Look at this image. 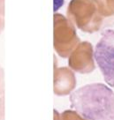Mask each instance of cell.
Listing matches in <instances>:
<instances>
[{"label": "cell", "mask_w": 114, "mask_h": 120, "mask_svg": "<svg viewBox=\"0 0 114 120\" xmlns=\"http://www.w3.org/2000/svg\"><path fill=\"white\" fill-rule=\"evenodd\" d=\"M69 67L81 74L90 73L95 69L93 46L88 41H81L70 54Z\"/></svg>", "instance_id": "obj_5"}, {"label": "cell", "mask_w": 114, "mask_h": 120, "mask_svg": "<svg viewBox=\"0 0 114 120\" xmlns=\"http://www.w3.org/2000/svg\"><path fill=\"white\" fill-rule=\"evenodd\" d=\"M0 120H2V119H1V118H0Z\"/></svg>", "instance_id": "obj_13"}, {"label": "cell", "mask_w": 114, "mask_h": 120, "mask_svg": "<svg viewBox=\"0 0 114 120\" xmlns=\"http://www.w3.org/2000/svg\"><path fill=\"white\" fill-rule=\"evenodd\" d=\"M67 18L80 30L89 34L99 31L103 22V17L94 0H71Z\"/></svg>", "instance_id": "obj_2"}, {"label": "cell", "mask_w": 114, "mask_h": 120, "mask_svg": "<svg viewBox=\"0 0 114 120\" xmlns=\"http://www.w3.org/2000/svg\"><path fill=\"white\" fill-rule=\"evenodd\" d=\"M94 56L105 82L114 87V30L108 29L102 33Z\"/></svg>", "instance_id": "obj_4"}, {"label": "cell", "mask_w": 114, "mask_h": 120, "mask_svg": "<svg viewBox=\"0 0 114 120\" xmlns=\"http://www.w3.org/2000/svg\"><path fill=\"white\" fill-rule=\"evenodd\" d=\"M61 120H87L76 110H65L61 114Z\"/></svg>", "instance_id": "obj_8"}, {"label": "cell", "mask_w": 114, "mask_h": 120, "mask_svg": "<svg viewBox=\"0 0 114 120\" xmlns=\"http://www.w3.org/2000/svg\"><path fill=\"white\" fill-rule=\"evenodd\" d=\"M54 120H61V115L57 113V110H54Z\"/></svg>", "instance_id": "obj_11"}, {"label": "cell", "mask_w": 114, "mask_h": 120, "mask_svg": "<svg viewBox=\"0 0 114 120\" xmlns=\"http://www.w3.org/2000/svg\"><path fill=\"white\" fill-rule=\"evenodd\" d=\"M3 78H4V71H3V68L0 66V84L3 81Z\"/></svg>", "instance_id": "obj_12"}, {"label": "cell", "mask_w": 114, "mask_h": 120, "mask_svg": "<svg viewBox=\"0 0 114 120\" xmlns=\"http://www.w3.org/2000/svg\"><path fill=\"white\" fill-rule=\"evenodd\" d=\"M53 24L54 49L61 57H68L80 42L75 26L67 17L60 13L54 14Z\"/></svg>", "instance_id": "obj_3"}, {"label": "cell", "mask_w": 114, "mask_h": 120, "mask_svg": "<svg viewBox=\"0 0 114 120\" xmlns=\"http://www.w3.org/2000/svg\"><path fill=\"white\" fill-rule=\"evenodd\" d=\"M4 98H0V118L4 120Z\"/></svg>", "instance_id": "obj_9"}, {"label": "cell", "mask_w": 114, "mask_h": 120, "mask_svg": "<svg viewBox=\"0 0 114 120\" xmlns=\"http://www.w3.org/2000/svg\"><path fill=\"white\" fill-rule=\"evenodd\" d=\"M71 107L87 120H114V92L102 83L88 84L72 92Z\"/></svg>", "instance_id": "obj_1"}, {"label": "cell", "mask_w": 114, "mask_h": 120, "mask_svg": "<svg viewBox=\"0 0 114 120\" xmlns=\"http://www.w3.org/2000/svg\"><path fill=\"white\" fill-rule=\"evenodd\" d=\"M76 86L75 75L71 68H55L54 71V93L58 96L71 94Z\"/></svg>", "instance_id": "obj_6"}, {"label": "cell", "mask_w": 114, "mask_h": 120, "mask_svg": "<svg viewBox=\"0 0 114 120\" xmlns=\"http://www.w3.org/2000/svg\"><path fill=\"white\" fill-rule=\"evenodd\" d=\"M4 19L2 18V16L0 15V34L2 33V31L4 29Z\"/></svg>", "instance_id": "obj_10"}, {"label": "cell", "mask_w": 114, "mask_h": 120, "mask_svg": "<svg viewBox=\"0 0 114 120\" xmlns=\"http://www.w3.org/2000/svg\"><path fill=\"white\" fill-rule=\"evenodd\" d=\"M100 14L104 18L114 16V0H94Z\"/></svg>", "instance_id": "obj_7"}]
</instances>
